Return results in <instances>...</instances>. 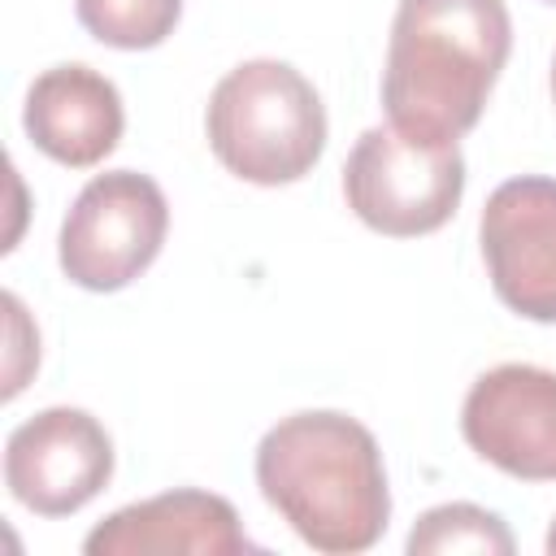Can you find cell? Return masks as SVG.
Returning <instances> with one entry per match:
<instances>
[{
  "label": "cell",
  "instance_id": "cell-1",
  "mask_svg": "<svg viewBox=\"0 0 556 556\" xmlns=\"http://www.w3.org/2000/svg\"><path fill=\"white\" fill-rule=\"evenodd\" d=\"M256 486L269 508L326 556L369 552L391 521L378 439L348 413L308 408L265 430Z\"/></svg>",
  "mask_w": 556,
  "mask_h": 556
},
{
  "label": "cell",
  "instance_id": "cell-2",
  "mask_svg": "<svg viewBox=\"0 0 556 556\" xmlns=\"http://www.w3.org/2000/svg\"><path fill=\"white\" fill-rule=\"evenodd\" d=\"M508 48L504 0H400L382 65L387 122L456 143L478 126Z\"/></svg>",
  "mask_w": 556,
  "mask_h": 556
},
{
  "label": "cell",
  "instance_id": "cell-3",
  "mask_svg": "<svg viewBox=\"0 0 556 556\" xmlns=\"http://www.w3.org/2000/svg\"><path fill=\"white\" fill-rule=\"evenodd\" d=\"M204 130L213 156L243 182H300L326 152V104L287 61H243L208 96Z\"/></svg>",
  "mask_w": 556,
  "mask_h": 556
},
{
  "label": "cell",
  "instance_id": "cell-4",
  "mask_svg": "<svg viewBox=\"0 0 556 556\" xmlns=\"http://www.w3.org/2000/svg\"><path fill=\"white\" fill-rule=\"evenodd\" d=\"M348 208L378 235L417 239L439 230L465 195L460 143L408 135L400 126H369L343 161Z\"/></svg>",
  "mask_w": 556,
  "mask_h": 556
},
{
  "label": "cell",
  "instance_id": "cell-5",
  "mask_svg": "<svg viewBox=\"0 0 556 556\" xmlns=\"http://www.w3.org/2000/svg\"><path fill=\"white\" fill-rule=\"evenodd\" d=\"M169 230L165 191L135 169L96 174L61 222V269L83 291H122L156 256Z\"/></svg>",
  "mask_w": 556,
  "mask_h": 556
},
{
  "label": "cell",
  "instance_id": "cell-6",
  "mask_svg": "<svg viewBox=\"0 0 556 556\" xmlns=\"http://www.w3.org/2000/svg\"><path fill=\"white\" fill-rule=\"evenodd\" d=\"M113 478V439L87 408H43L4 443V486L39 517H70Z\"/></svg>",
  "mask_w": 556,
  "mask_h": 556
},
{
  "label": "cell",
  "instance_id": "cell-7",
  "mask_svg": "<svg viewBox=\"0 0 556 556\" xmlns=\"http://www.w3.org/2000/svg\"><path fill=\"white\" fill-rule=\"evenodd\" d=\"M495 295L530 321H556V178L521 174L500 182L478 222Z\"/></svg>",
  "mask_w": 556,
  "mask_h": 556
},
{
  "label": "cell",
  "instance_id": "cell-8",
  "mask_svg": "<svg viewBox=\"0 0 556 556\" xmlns=\"http://www.w3.org/2000/svg\"><path fill=\"white\" fill-rule=\"evenodd\" d=\"M465 443L521 482H556V374L495 365L473 378L460 404Z\"/></svg>",
  "mask_w": 556,
  "mask_h": 556
},
{
  "label": "cell",
  "instance_id": "cell-9",
  "mask_svg": "<svg viewBox=\"0 0 556 556\" xmlns=\"http://www.w3.org/2000/svg\"><path fill=\"white\" fill-rule=\"evenodd\" d=\"M83 552L87 556H152V552L239 556V552H256V543L243 534L230 500L213 491L178 486L109 513L83 539Z\"/></svg>",
  "mask_w": 556,
  "mask_h": 556
},
{
  "label": "cell",
  "instance_id": "cell-10",
  "mask_svg": "<svg viewBox=\"0 0 556 556\" xmlns=\"http://www.w3.org/2000/svg\"><path fill=\"white\" fill-rule=\"evenodd\" d=\"M22 126L43 156L70 169H91L122 139V91L91 65H52L30 83Z\"/></svg>",
  "mask_w": 556,
  "mask_h": 556
},
{
  "label": "cell",
  "instance_id": "cell-11",
  "mask_svg": "<svg viewBox=\"0 0 556 556\" xmlns=\"http://www.w3.org/2000/svg\"><path fill=\"white\" fill-rule=\"evenodd\" d=\"M413 556H443V552H486V556H513L508 526L478 508V504H439L417 517L404 543Z\"/></svg>",
  "mask_w": 556,
  "mask_h": 556
},
{
  "label": "cell",
  "instance_id": "cell-12",
  "mask_svg": "<svg viewBox=\"0 0 556 556\" xmlns=\"http://www.w3.org/2000/svg\"><path fill=\"white\" fill-rule=\"evenodd\" d=\"M74 9L91 39L122 52L165 43L182 17V0H74Z\"/></svg>",
  "mask_w": 556,
  "mask_h": 556
},
{
  "label": "cell",
  "instance_id": "cell-13",
  "mask_svg": "<svg viewBox=\"0 0 556 556\" xmlns=\"http://www.w3.org/2000/svg\"><path fill=\"white\" fill-rule=\"evenodd\" d=\"M547 556H556V521H552V530H547Z\"/></svg>",
  "mask_w": 556,
  "mask_h": 556
},
{
  "label": "cell",
  "instance_id": "cell-14",
  "mask_svg": "<svg viewBox=\"0 0 556 556\" xmlns=\"http://www.w3.org/2000/svg\"><path fill=\"white\" fill-rule=\"evenodd\" d=\"M552 100H556V56H552Z\"/></svg>",
  "mask_w": 556,
  "mask_h": 556
},
{
  "label": "cell",
  "instance_id": "cell-15",
  "mask_svg": "<svg viewBox=\"0 0 556 556\" xmlns=\"http://www.w3.org/2000/svg\"><path fill=\"white\" fill-rule=\"evenodd\" d=\"M543 4H556V0H543Z\"/></svg>",
  "mask_w": 556,
  "mask_h": 556
}]
</instances>
